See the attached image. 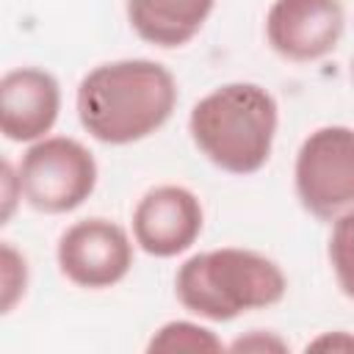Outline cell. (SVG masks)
<instances>
[{
  "mask_svg": "<svg viewBox=\"0 0 354 354\" xmlns=\"http://www.w3.org/2000/svg\"><path fill=\"white\" fill-rule=\"evenodd\" d=\"M329 263L340 290L354 299V210L335 218L329 235Z\"/></svg>",
  "mask_w": 354,
  "mask_h": 354,
  "instance_id": "obj_12",
  "label": "cell"
},
{
  "mask_svg": "<svg viewBox=\"0 0 354 354\" xmlns=\"http://www.w3.org/2000/svg\"><path fill=\"white\" fill-rule=\"evenodd\" d=\"M174 105V75L147 58L100 64L77 86L80 124L111 147L152 136L169 122Z\"/></svg>",
  "mask_w": 354,
  "mask_h": 354,
  "instance_id": "obj_1",
  "label": "cell"
},
{
  "mask_svg": "<svg viewBox=\"0 0 354 354\" xmlns=\"http://www.w3.org/2000/svg\"><path fill=\"white\" fill-rule=\"evenodd\" d=\"M296 196L307 213L335 221L354 210V130L326 124L313 130L296 155Z\"/></svg>",
  "mask_w": 354,
  "mask_h": 354,
  "instance_id": "obj_5",
  "label": "cell"
},
{
  "mask_svg": "<svg viewBox=\"0 0 354 354\" xmlns=\"http://www.w3.org/2000/svg\"><path fill=\"white\" fill-rule=\"evenodd\" d=\"M277 122L271 91L257 83H227L194 105L188 130L213 166L230 174H254L271 158Z\"/></svg>",
  "mask_w": 354,
  "mask_h": 354,
  "instance_id": "obj_2",
  "label": "cell"
},
{
  "mask_svg": "<svg viewBox=\"0 0 354 354\" xmlns=\"http://www.w3.org/2000/svg\"><path fill=\"white\" fill-rule=\"evenodd\" d=\"M147 348L149 351H221L224 343L199 324L169 321L155 332Z\"/></svg>",
  "mask_w": 354,
  "mask_h": 354,
  "instance_id": "obj_11",
  "label": "cell"
},
{
  "mask_svg": "<svg viewBox=\"0 0 354 354\" xmlns=\"http://www.w3.org/2000/svg\"><path fill=\"white\" fill-rule=\"evenodd\" d=\"M202 224V205L183 185L149 188L133 210V238L152 257L183 254L196 243Z\"/></svg>",
  "mask_w": 354,
  "mask_h": 354,
  "instance_id": "obj_8",
  "label": "cell"
},
{
  "mask_svg": "<svg viewBox=\"0 0 354 354\" xmlns=\"http://www.w3.org/2000/svg\"><path fill=\"white\" fill-rule=\"evenodd\" d=\"M307 348H332V351H354V337L348 332H326L315 337Z\"/></svg>",
  "mask_w": 354,
  "mask_h": 354,
  "instance_id": "obj_16",
  "label": "cell"
},
{
  "mask_svg": "<svg viewBox=\"0 0 354 354\" xmlns=\"http://www.w3.org/2000/svg\"><path fill=\"white\" fill-rule=\"evenodd\" d=\"M346 28L340 0H274L266 14V39L288 61L329 55Z\"/></svg>",
  "mask_w": 354,
  "mask_h": 354,
  "instance_id": "obj_7",
  "label": "cell"
},
{
  "mask_svg": "<svg viewBox=\"0 0 354 354\" xmlns=\"http://www.w3.org/2000/svg\"><path fill=\"white\" fill-rule=\"evenodd\" d=\"M230 348H232V351H249V348H257V351H260V348H277V351H282V348H285V343H282L279 337H268V335L263 337V332H257V329H254L249 337L235 340Z\"/></svg>",
  "mask_w": 354,
  "mask_h": 354,
  "instance_id": "obj_15",
  "label": "cell"
},
{
  "mask_svg": "<svg viewBox=\"0 0 354 354\" xmlns=\"http://www.w3.org/2000/svg\"><path fill=\"white\" fill-rule=\"evenodd\" d=\"M61 111L58 80L36 66H19L0 80V127L8 141L44 138Z\"/></svg>",
  "mask_w": 354,
  "mask_h": 354,
  "instance_id": "obj_9",
  "label": "cell"
},
{
  "mask_svg": "<svg viewBox=\"0 0 354 354\" xmlns=\"http://www.w3.org/2000/svg\"><path fill=\"white\" fill-rule=\"evenodd\" d=\"M17 196L22 199V183H19V171H11V163L3 160V221H8Z\"/></svg>",
  "mask_w": 354,
  "mask_h": 354,
  "instance_id": "obj_14",
  "label": "cell"
},
{
  "mask_svg": "<svg viewBox=\"0 0 354 354\" xmlns=\"http://www.w3.org/2000/svg\"><path fill=\"white\" fill-rule=\"evenodd\" d=\"M216 0H127L133 30L163 50L188 44L207 22Z\"/></svg>",
  "mask_w": 354,
  "mask_h": 354,
  "instance_id": "obj_10",
  "label": "cell"
},
{
  "mask_svg": "<svg viewBox=\"0 0 354 354\" xmlns=\"http://www.w3.org/2000/svg\"><path fill=\"white\" fill-rule=\"evenodd\" d=\"M288 279L282 268L252 249L224 246L188 257L177 277L180 304L207 321H232L243 313L282 301Z\"/></svg>",
  "mask_w": 354,
  "mask_h": 354,
  "instance_id": "obj_3",
  "label": "cell"
},
{
  "mask_svg": "<svg viewBox=\"0 0 354 354\" xmlns=\"http://www.w3.org/2000/svg\"><path fill=\"white\" fill-rule=\"evenodd\" d=\"M25 285H28V266L25 257L11 246L3 243L0 246V288H3V313H11L14 304L25 296Z\"/></svg>",
  "mask_w": 354,
  "mask_h": 354,
  "instance_id": "obj_13",
  "label": "cell"
},
{
  "mask_svg": "<svg viewBox=\"0 0 354 354\" xmlns=\"http://www.w3.org/2000/svg\"><path fill=\"white\" fill-rule=\"evenodd\" d=\"M61 274L88 290H102L122 282L133 266L130 235L111 218H83L64 230L58 241Z\"/></svg>",
  "mask_w": 354,
  "mask_h": 354,
  "instance_id": "obj_6",
  "label": "cell"
},
{
  "mask_svg": "<svg viewBox=\"0 0 354 354\" xmlns=\"http://www.w3.org/2000/svg\"><path fill=\"white\" fill-rule=\"evenodd\" d=\"M22 199L39 213H69L97 185V160L75 138L44 136L28 147L19 163Z\"/></svg>",
  "mask_w": 354,
  "mask_h": 354,
  "instance_id": "obj_4",
  "label": "cell"
}]
</instances>
